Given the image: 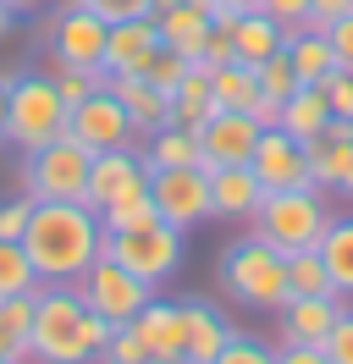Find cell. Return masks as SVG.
Wrapping results in <instances>:
<instances>
[{
	"label": "cell",
	"mask_w": 353,
	"mask_h": 364,
	"mask_svg": "<svg viewBox=\"0 0 353 364\" xmlns=\"http://www.w3.org/2000/svg\"><path fill=\"white\" fill-rule=\"evenodd\" d=\"M17 243L28 249L39 282H78L105 254V227L100 210L83 199H33Z\"/></svg>",
	"instance_id": "cell-1"
},
{
	"label": "cell",
	"mask_w": 353,
	"mask_h": 364,
	"mask_svg": "<svg viewBox=\"0 0 353 364\" xmlns=\"http://www.w3.org/2000/svg\"><path fill=\"white\" fill-rule=\"evenodd\" d=\"M110 320L88 309L78 282H39L33 287V359L28 364H88L100 359Z\"/></svg>",
	"instance_id": "cell-2"
},
{
	"label": "cell",
	"mask_w": 353,
	"mask_h": 364,
	"mask_svg": "<svg viewBox=\"0 0 353 364\" xmlns=\"http://www.w3.org/2000/svg\"><path fill=\"white\" fill-rule=\"evenodd\" d=\"M216 276L226 298L254 309V315H276L287 304V254L270 249L260 232H248L238 243H226V254L216 259Z\"/></svg>",
	"instance_id": "cell-3"
},
{
	"label": "cell",
	"mask_w": 353,
	"mask_h": 364,
	"mask_svg": "<svg viewBox=\"0 0 353 364\" xmlns=\"http://www.w3.org/2000/svg\"><path fill=\"white\" fill-rule=\"evenodd\" d=\"M331 221V205H326V188H276V193H265V205L254 210V221L248 227L260 232L270 249L282 254H298V249H320V232Z\"/></svg>",
	"instance_id": "cell-4"
},
{
	"label": "cell",
	"mask_w": 353,
	"mask_h": 364,
	"mask_svg": "<svg viewBox=\"0 0 353 364\" xmlns=\"http://www.w3.org/2000/svg\"><path fill=\"white\" fill-rule=\"evenodd\" d=\"M66 116H72V105L61 100V89H56V77H44V72H17L11 77V94H6V122H0V133H6V144L11 149H39V144H50V138L66 133Z\"/></svg>",
	"instance_id": "cell-5"
},
{
	"label": "cell",
	"mask_w": 353,
	"mask_h": 364,
	"mask_svg": "<svg viewBox=\"0 0 353 364\" xmlns=\"http://www.w3.org/2000/svg\"><path fill=\"white\" fill-rule=\"evenodd\" d=\"M88 166H94V149L78 144L72 133H61L50 144H39V149H28L22 193L28 199H83L88 205Z\"/></svg>",
	"instance_id": "cell-6"
},
{
	"label": "cell",
	"mask_w": 353,
	"mask_h": 364,
	"mask_svg": "<svg viewBox=\"0 0 353 364\" xmlns=\"http://www.w3.org/2000/svg\"><path fill=\"white\" fill-rule=\"evenodd\" d=\"M105 254L116 265H127L138 282L160 287L166 276H176V265L188 259V243H182V227L172 221H144V227H127V232H105Z\"/></svg>",
	"instance_id": "cell-7"
},
{
	"label": "cell",
	"mask_w": 353,
	"mask_h": 364,
	"mask_svg": "<svg viewBox=\"0 0 353 364\" xmlns=\"http://www.w3.org/2000/svg\"><path fill=\"white\" fill-rule=\"evenodd\" d=\"M78 293L88 298V309H94L100 320H110V326H132L138 309L154 298V287H149V282H138L127 265H116L110 254H100V259L78 276Z\"/></svg>",
	"instance_id": "cell-8"
},
{
	"label": "cell",
	"mask_w": 353,
	"mask_h": 364,
	"mask_svg": "<svg viewBox=\"0 0 353 364\" xmlns=\"http://www.w3.org/2000/svg\"><path fill=\"white\" fill-rule=\"evenodd\" d=\"M105 33H110V23L100 11L66 0L61 11L50 17V55H56V67L100 72V61H105Z\"/></svg>",
	"instance_id": "cell-9"
},
{
	"label": "cell",
	"mask_w": 353,
	"mask_h": 364,
	"mask_svg": "<svg viewBox=\"0 0 353 364\" xmlns=\"http://www.w3.org/2000/svg\"><path fill=\"white\" fill-rule=\"evenodd\" d=\"M149 199H154V210H160V221L194 232L199 221H210V171H204V166L149 171Z\"/></svg>",
	"instance_id": "cell-10"
},
{
	"label": "cell",
	"mask_w": 353,
	"mask_h": 364,
	"mask_svg": "<svg viewBox=\"0 0 353 364\" xmlns=\"http://www.w3.org/2000/svg\"><path fill=\"white\" fill-rule=\"evenodd\" d=\"M66 133L78 138V144H88L94 155H100V149H127V144H138L127 111H122V100H116L105 83L88 94V100H78V105H72V116H66Z\"/></svg>",
	"instance_id": "cell-11"
},
{
	"label": "cell",
	"mask_w": 353,
	"mask_h": 364,
	"mask_svg": "<svg viewBox=\"0 0 353 364\" xmlns=\"http://www.w3.org/2000/svg\"><path fill=\"white\" fill-rule=\"evenodd\" d=\"M260 144V122L248 111H210V122L199 127V166L216 171V166H248Z\"/></svg>",
	"instance_id": "cell-12"
},
{
	"label": "cell",
	"mask_w": 353,
	"mask_h": 364,
	"mask_svg": "<svg viewBox=\"0 0 353 364\" xmlns=\"http://www.w3.org/2000/svg\"><path fill=\"white\" fill-rule=\"evenodd\" d=\"M254 177L265 182V193L276 188H304L309 182V149L287 127H260V144H254Z\"/></svg>",
	"instance_id": "cell-13"
},
{
	"label": "cell",
	"mask_w": 353,
	"mask_h": 364,
	"mask_svg": "<svg viewBox=\"0 0 353 364\" xmlns=\"http://www.w3.org/2000/svg\"><path fill=\"white\" fill-rule=\"evenodd\" d=\"M138 188H149V160L144 149H100L94 166H88V205L105 210L110 199H122V193H138Z\"/></svg>",
	"instance_id": "cell-14"
},
{
	"label": "cell",
	"mask_w": 353,
	"mask_h": 364,
	"mask_svg": "<svg viewBox=\"0 0 353 364\" xmlns=\"http://www.w3.org/2000/svg\"><path fill=\"white\" fill-rule=\"evenodd\" d=\"M154 50H160L154 17H122V23H110V33H105V61H100V72H105V77L144 72L154 61Z\"/></svg>",
	"instance_id": "cell-15"
},
{
	"label": "cell",
	"mask_w": 353,
	"mask_h": 364,
	"mask_svg": "<svg viewBox=\"0 0 353 364\" xmlns=\"http://www.w3.org/2000/svg\"><path fill=\"white\" fill-rule=\"evenodd\" d=\"M265 205V182L254 166H216L210 171V221H254Z\"/></svg>",
	"instance_id": "cell-16"
},
{
	"label": "cell",
	"mask_w": 353,
	"mask_h": 364,
	"mask_svg": "<svg viewBox=\"0 0 353 364\" xmlns=\"http://www.w3.org/2000/svg\"><path fill=\"white\" fill-rule=\"evenodd\" d=\"M105 89L122 100V111H127V122H132V133H138V138L160 133V127L172 122V94H160L149 77H144V72H122V77H105Z\"/></svg>",
	"instance_id": "cell-17"
},
{
	"label": "cell",
	"mask_w": 353,
	"mask_h": 364,
	"mask_svg": "<svg viewBox=\"0 0 353 364\" xmlns=\"http://www.w3.org/2000/svg\"><path fill=\"white\" fill-rule=\"evenodd\" d=\"M138 337L149 342V353L160 364H176L182 353H188V315H182V298H149L144 309H138Z\"/></svg>",
	"instance_id": "cell-18"
},
{
	"label": "cell",
	"mask_w": 353,
	"mask_h": 364,
	"mask_svg": "<svg viewBox=\"0 0 353 364\" xmlns=\"http://www.w3.org/2000/svg\"><path fill=\"white\" fill-rule=\"evenodd\" d=\"M348 309V298L342 293H326V298H287L282 309H276V326H282V342H320L326 348L331 326L337 315Z\"/></svg>",
	"instance_id": "cell-19"
},
{
	"label": "cell",
	"mask_w": 353,
	"mask_h": 364,
	"mask_svg": "<svg viewBox=\"0 0 353 364\" xmlns=\"http://www.w3.org/2000/svg\"><path fill=\"white\" fill-rule=\"evenodd\" d=\"M182 315H188V353H182V364H210L226 342L238 337L210 298H182Z\"/></svg>",
	"instance_id": "cell-20"
},
{
	"label": "cell",
	"mask_w": 353,
	"mask_h": 364,
	"mask_svg": "<svg viewBox=\"0 0 353 364\" xmlns=\"http://www.w3.org/2000/svg\"><path fill=\"white\" fill-rule=\"evenodd\" d=\"M282 55L293 61V72H298V83H326L331 72H337V55H331V39L326 28H287V45Z\"/></svg>",
	"instance_id": "cell-21"
},
{
	"label": "cell",
	"mask_w": 353,
	"mask_h": 364,
	"mask_svg": "<svg viewBox=\"0 0 353 364\" xmlns=\"http://www.w3.org/2000/svg\"><path fill=\"white\" fill-rule=\"evenodd\" d=\"M326 122H331V105H326V89H320V83H298V89L282 100V116H276V127H287L298 144L320 138Z\"/></svg>",
	"instance_id": "cell-22"
},
{
	"label": "cell",
	"mask_w": 353,
	"mask_h": 364,
	"mask_svg": "<svg viewBox=\"0 0 353 364\" xmlns=\"http://www.w3.org/2000/svg\"><path fill=\"white\" fill-rule=\"evenodd\" d=\"M138 149H144V160H149V171H166V166H199V127L166 122L160 133L138 138Z\"/></svg>",
	"instance_id": "cell-23"
},
{
	"label": "cell",
	"mask_w": 353,
	"mask_h": 364,
	"mask_svg": "<svg viewBox=\"0 0 353 364\" xmlns=\"http://www.w3.org/2000/svg\"><path fill=\"white\" fill-rule=\"evenodd\" d=\"M287 45V28L270 17V11H243L238 28H232V50H238V61H265V55H276Z\"/></svg>",
	"instance_id": "cell-24"
},
{
	"label": "cell",
	"mask_w": 353,
	"mask_h": 364,
	"mask_svg": "<svg viewBox=\"0 0 353 364\" xmlns=\"http://www.w3.org/2000/svg\"><path fill=\"white\" fill-rule=\"evenodd\" d=\"M0 359H33V293L0 298Z\"/></svg>",
	"instance_id": "cell-25"
},
{
	"label": "cell",
	"mask_w": 353,
	"mask_h": 364,
	"mask_svg": "<svg viewBox=\"0 0 353 364\" xmlns=\"http://www.w3.org/2000/svg\"><path fill=\"white\" fill-rule=\"evenodd\" d=\"M309 182L315 188H326V193H337L342 188V177L353 171V138H309Z\"/></svg>",
	"instance_id": "cell-26"
},
{
	"label": "cell",
	"mask_w": 353,
	"mask_h": 364,
	"mask_svg": "<svg viewBox=\"0 0 353 364\" xmlns=\"http://www.w3.org/2000/svg\"><path fill=\"white\" fill-rule=\"evenodd\" d=\"M320 259H326L337 293L353 298V210L348 215H331L326 232H320Z\"/></svg>",
	"instance_id": "cell-27"
},
{
	"label": "cell",
	"mask_w": 353,
	"mask_h": 364,
	"mask_svg": "<svg viewBox=\"0 0 353 364\" xmlns=\"http://www.w3.org/2000/svg\"><path fill=\"white\" fill-rule=\"evenodd\" d=\"M210 100H216V111H254V100H260L254 67H248V61L210 67Z\"/></svg>",
	"instance_id": "cell-28"
},
{
	"label": "cell",
	"mask_w": 353,
	"mask_h": 364,
	"mask_svg": "<svg viewBox=\"0 0 353 364\" xmlns=\"http://www.w3.org/2000/svg\"><path fill=\"white\" fill-rule=\"evenodd\" d=\"M326 293H337V282H331L320 249L287 254V298H326Z\"/></svg>",
	"instance_id": "cell-29"
},
{
	"label": "cell",
	"mask_w": 353,
	"mask_h": 364,
	"mask_svg": "<svg viewBox=\"0 0 353 364\" xmlns=\"http://www.w3.org/2000/svg\"><path fill=\"white\" fill-rule=\"evenodd\" d=\"M210 111H216V100H210V67H199L182 77V89L172 94V122H182V127H204L210 122Z\"/></svg>",
	"instance_id": "cell-30"
},
{
	"label": "cell",
	"mask_w": 353,
	"mask_h": 364,
	"mask_svg": "<svg viewBox=\"0 0 353 364\" xmlns=\"http://www.w3.org/2000/svg\"><path fill=\"white\" fill-rule=\"evenodd\" d=\"M33 287H39V271H33L28 249H22L17 237H0V298L33 293Z\"/></svg>",
	"instance_id": "cell-31"
},
{
	"label": "cell",
	"mask_w": 353,
	"mask_h": 364,
	"mask_svg": "<svg viewBox=\"0 0 353 364\" xmlns=\"http://www.w3.org/2000/svg\"><path fill=\"white\" fill-rule=\"evenodd\" d=\"M160 210H154L149 188H138V193H122V199H110L105 210H100V227L105 232H127V227H144V221H154Z\"/></svg>",
	"instance_id": "cell-32"
},
{
	"label": "cell",
	"mask_w": 353,
	"mask_h": 364,
	"mask_svg": "<svg viewBox=\"0 0 353 364\" xmlns=\"http://www.w3.org/2000/svg\"><path fill=\"white\" fill-rule=\"evenodd\" d=\"M100 364H160L149 353V342L138 337V326H110L105 348H100Z\"/></svg>",
	"instance_id": "cell-33"
},
{
	"label": "cell",
	"mask_w": 353,
	"mask_h": 364,
	"mask_svg": "<svg viewBox=\"0 0 353 364\" xmlns=\"http://www.w3.org/2000/svg\"><path fill=\"white\" fill-rule=\"evenodd\" d=\"M194 72V55H182V50H172V45H160L154 50V61L144 67V77H149L160 94H176L182 89V77Z\"/></svg>",
	"instance_id": "cell-34"
},
{
	"label": "cell",
	"mask_w": 353,
	"mask_h": 364,
	"mask_svg": "<svg viewBox=\"0 0 353 364\" xmlns=\"http://www.w3.org/2000/svg\"><path fill=\"white\" fill-rule=\"evenodd\" d=\"M254 77H260V94H265V100H276V105L298 89V72H293V61H287L282 50L265 55V61H254Z\"/></svg>",
	"instance_id": "cell-35"
},
{
	"label": "cell",
	"mask_w": 353,
	"mask_h": 364,
	"mask_svg": "<svg viewBox=\"0 0 353 364\" xmlns=\"http://www.w3.org/2000/svg\"><path fill=\"white\" fill-rule=\"evenodd\" d=\"M210 364H276V348H265V342H254V337H243V331H238Z\"/></svg>",
	"instance_id": "cell-36"
},
{
	"label": "cell",
	"mask_w": 353,
	"mask_h": 364,
	"mask_svg": "<svg viewBox=\"0 0 353 364\" xmlns=\"http://www.w3.org/2000/svg\"><path fill=\"white\" fill-rule=\"evenodd\" d=\"M105 83V72H78V67H56V89H61L66 105H78V100H88V94Z\"/></svg>",
	"instance_id": "cell-37"
},
{
	"label": "cell",
	"mask_w": 353,
	"mask_h": 364,
	"mask_svg": "<svg viewBox=\"0 0 353 364\" xmlns=\"http://www.w3.org/2000/svg\"><path fill=\"white\" fill-rule=\"evenodd\" d=\"M320 89H326V105H331V116L353 122V72H348V67H337V72L326 77V83H320Z\"/></svg>",
	"instance_id": "cell-38"
},
{
	"label": "cell",
	"mask_w": 353,
	"mask_h": 364,
	"mask_svg": "<svg viewBox=\"0 0 353 364\" xmlns=\"http://www.w3.org/2000/svg\"><path fill=\"white\" fill-rule=\"evenodd\" d=\"M326 353H331V364H353V304L337 315V326L326 337Z\"/></svg>",
	"instance_id": "cell-39"
},
{
	"label": "cell",
	"mask_w": 353,
	"mask_h": 364,
	"mask_svg": "<svg viewBox=\"0 0 353 364\" xmlns=\"http://www.w3.org/2000/svg\"><path fill=\"white\" fill-rule=\"evenodd\" d=\"M226 61H238L232 33H226V28H210V39H204V50H199V67H226Z\"/></svg>",
	"instance_id": "cell-40"
},
{
	"label": "cell",
	"mask_w": 353,
	"mask_h": 364,
	"mask_svg": "<svg viewBox=\"0 0 353 364\" xmlns=\"http://www.w3.org/2000/svg\"><path fill=\"white\" fill-rule=\"evenodd\" d=\"M276 364H331V353L320 342H282V348H276Z\"/></svg>",
	"instance_id": "cell-41"
},
{
	"label": "cell",
	"mask_w": 353,
	"mask_h": 364,
	"mask_svg": "<svg viewBox=\"0 0 353 364\" xmlns=\"http://www.w3.org/2000/svg\"><path fill=\"white\" fill-rule=\"evenodd\" d=\"M326 39H331V55H337V67H348V72H353V17H337V23L326 28Z\"/></svg>",
	"instance_id": "cell-42"
},
{
	"label": "cell",
	"mask_w": 353,
	"mask_h": 364,
	"mask_svg": "<svg viewBox=\"0 0 353 364\" xmlns=\"http://www.w3.org/2000/svg\"><path fill=\"white\" fill-rule=\"evenodd\" d=\"M260 11H270L282 28H304L309 23V0H260Z\"/></svg>",
	"instance_id": "cell-43"
},
{
	"label": "cell",
	"mask_w": 353,
	"mask_h": 364,
	"mask_svg": "<svg viewBox=\"0 0 353 364\" xmlns=\"http://www.w3.org/2000/svg\"><path fill=\"white\" fill-rule=\"evenodd\" d=\"M28 210H33V199H28V193H22V199H11V205H0V237H22Z\"/></svg>",
	"instance_id": "cell-44"
},
{
	"label": "cell",
	"mask_w": 353,
	"mask_h": 364,
	"mask_svg": "<svg viewBox=\"0 0 353 364\" xmlns=\"http://www.w3.org/2000/svg\"><path fill=\"white\" fill-rule=\"evenodd\" d=\"M337 17H353V0H309V28H331Z\"/></svg>",
	"instance_id": "cell-45"
},
{
	"label": "cell",
	"mask_w": 353,
	"mask_h": 364,
	"mask_svg": "<svg viewBox=\"0 0 353 364\" xmlns=\"http://www.w3.org/2000/svg\"><path fill=\"white\" fill-rule=\"evenodd\" d=\"M11 28H17V11H11V6H6V0H0V39H6V33H11Z\"/></svg>",
	"instance_id": "cell-46"
},
{
	"label": "cell",
	"mask_w": 353,
	"mask_h": 364,
	"mask_svg": "<svg viewBox=\"0 0 353 364\" xmlns=\"http://www.w3.org/2000/svg\"><path fill=\"white\" fill-rule=\"evenodd\" d=\"M221 6H232V11H260V0H221Z\"/></svg>",
	"instance_id": "cell-47"
},
{
	"label": "cell",
	"mask_w": 353,
	"mask_h": 364,
	"mask_svg": "<svg viewBox=\"0 0 353 364\" xmlns=\"http://www.w3.org/2000/svg\"><path fill=\"white\" fill-rule=\"evenodd\" d=\"M6 6H11V11H39L44 0H6Z\"/></svg>",
	"instance_id": "cell-48"
},
{
	"label": "cell",
	"mask_w": 353,
	"mask_h": 364,
	"mask_svg": "<svg viewBox=\"0 0 353 364\" xmlns=\"http://www.w3.org/2000/svg\"><path fill=\"white\" fill-rule=\"evenodd\" d=\"M337 193H342V199H353V171L342 177V188H337Z\"/></svg>",
	"instance_id": "cell-49"
},
{
	"label": "cell",
	"mask_w": 353,
	"mask_h": 364,
	"mask_svg": "<svg viewBox=\"0 0 353 364\" xmlns=\"http://www.w3.org/2000/svg\"><path fill=\"white\" fill-rule=\"evenodd\" d=\"M0 364H22V359H0Z\"/></svg>",
	"instance_id": "cell-50"
},
{
	"label": "cell",
	"mask_w": 353,
	"mask_h": 364,
	"mask_svg": "<svg viewBox=\"0 0 353 364\" xmlns=\"http://www.w3.org/2000/svg\"><path fill=\"white\" fill-rule=\"evenodd\" d=\"M0 144H6V133H0Z\"/></svg>",
	"instance_id": "cell-51"
},
{
	"label": "cell",
	"mask_w": 353,
	"mask_h": 364,
	"mask_svg": "<svg viewBox=\"0 0 353 364\" xmlns=\"http://www.w3.org/2000/svg\"><path fill=\"white\" fill-rule=\"evenodd\" d=\"M176 364H182V359H176Z\"/></svg>",
	"instance_id": "cell-52"
}]
</instances>
